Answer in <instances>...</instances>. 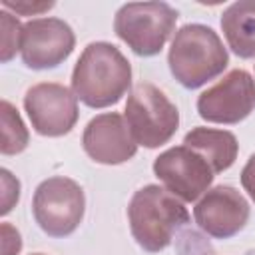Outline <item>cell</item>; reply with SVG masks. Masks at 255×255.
I'll return each instance as SVG.
<instances>
[{"label":"cell","mask_w":255,"mask_h":255,"mask_svg":"<svg viewBox=\"0 0 255 255\" xmlns=\"http://www.w3.org/2000/svg\"><path fill=\"white\" fill-rule=\"evenodd\" d=\"M131 86L128 58L108 42H92L84 48L72 72V92L88 108L118 104Z\"/></svg>","instance_id":"1"},{"label":"cell","mask_w":255,"mask_h":255,"mask_svg":"<svg viewBox=\"0 0 255 255\" xmlns=\"http://www.w3.org/2000/svg\"><path fill=\"white\" fill-rule=\"evenodd\" d=\"M128 219L135 243L147 253H159L189 223V213L179 197L149 183L131 195Z\"/></svg>","instance_id":"2"},{"label":"cell","mask_w":255,"mask_h":255,"mask_svg":"<svg viewBox=\"0 0 255 255\" xmlns=\"http://www.w3.org/2000/svg\"><path fill=\"white\" fill-rule=\"evenodd\" d=\"M167 64L171 76L183 88L195 90L227 68L229 54L221 38L209 26L185 24L171 40Z\"/></svg>","instance_id":"3"},{"label":"cell","mask_w":255,"mask_h":255,"mask_svg":"<svg viewBox=\"0 0 255 255\" xmlns=\"http://www.w3.org/2000/svg\"><path fill=\"white\" fill-rule=\"evenodd\" d=\"M177 10L167 2H128L114 18V32L137 56H155L175 30Z\"/></svg>","instance_id":"4"},{"label":"cell","mask_w":255,"mask_h":255,"mask_svg":"<svg viewBox=\"0 0 255 255\" xmlns=\"http://www.w3.org/2000/svg\"><path fill=\"white\" fill-rule=\"evenodd\" d=\"M124 118L135 143L149 149L167 143L179 126L175 104L149 82H141L131 90Z\"/></svg>","instance_id":"5"},{"label":"cell","mask_w":255,"mask_h":255,"mask_svg":"<svg viewBox=\"0 0 255 255\" xmlns=\"http://www.w3.org/2000/svg\"><path fill=\"white\" fill-rule=\"evenodd\" d=\"M84 189L70 177H48L34 191V219L40 225V229L50 237H66L74 233L84 219Z\"/></svg>","instance_id":"6"},{"label":"cell","mask_w":255,"mask_h":255,"mask_svg":"<svg viewBox=\"0 0 255 255\" xmlns=\"http://www.w3.org/2000/svg\"><path fill=\"white\" fill-rule=\"evenodd\" d=\"M24 110L34 131L46 137L70 133L80 114L76 94L56 82L34 84L24 96Z\"/></svg>","instance_id":"7"},{"label":"cell","mask_w":255,"mask_h":255,"mask_svg":"<svg viewBox=\"0 0 255 255\" xmlns=\"http://www.w3.org/2000/svg\"><path fill=\"white\" fill-rule=\"evenodd\" d=\"M153 173L181 201L199 199L209 191L215 177L207 159L187 145H175L159 153L153 161Z\"/></svg>","instance_id":"8"},{"label":"cell","mask_w":255,"mask_h":255,"mask_svg":"<svg viewBox=\"0 0 255 255\" xmlns=\"http://www.w3.org/2000/svg\"><path fill=\"white\" fill-rule=\"evenodd\" d=\"M255 110V80L247 70H231L197 98V112L211 124H239Z\"/></svg>","instance_id":"9"},{"label":"cell","mask_w":255,"mask_h":255,"mask_svg":"<svg viewBox=\"0 0 255 255\" xmlns=\"http://www.w3.org/2000/svg\"><path fill=\"white\" fill-rule=\"evenodd\" d=\"M76 46L72 28L60 18H36L24 24L20 54L32 70H50L60 66Z\"/></svg>","instance_id":"10"},{"label":"cell","mask_w":255,"mask_h":255,"mask_svg":"<svg viewBox=\"0 0 255 255\" xmlns=\"http://www.w3.org/2000/svg\"><path fill=\"white\" fill-rule=\"evenodd\" d=\"M195 223L213 239H229L237 235L249 219L247 199L231 185H215L201 195L193 207Z\"/></svg>","instance_id":"11"},{"label":"cell","mask_w":255,"mask_h":255,"mask_svg":"<svg viewBox=\"0 0 255 255\" xmlns=\"http://www.w3.org/2000/svg\"><path fill=\"white\" fill-rule=\"evenodd\" d=\"M82 145L94 161L104 165L126 163L137 151V143L129 131L126 118L116 112L92 118L84 129Z\"/></svg>","instance_id":"12"},{"label":"cell","mask_w":255,"mask_h":255,"mask_svg":"<svg viewBox=\"0 0 255 255\" xmlns=\"http://www.w3.org/2000/svg\"><path fill=\"white\" fill-rule=\"evenodd\" d=\"M183 145L201 153L211 165L213 173H221L229 169L235 163L239 151L237 137L227 129H215V128H193L191 131L185 133Z\"/></svg>","instance_id":"13"},{"label":"cell","mask_w":255,"mask_h":255,"mask_svg":"<svg viewBox=\"0 0 255 255\" xmlns=\"http://www.w3.org/2000/svg\"><path fill=\"white\" fill-rule=\"evenodd\" d=\"M221 30L227 46L239 58H255V0H239L221 14Z\"/></svg>","instance_id":"14"},{"label":"cell","mask_w":255,"mask_h":255,"mask_svg":"<svg viewBox=\"0 0 255 255\" xmlns=\"http://www.w3.org/2000/svg\"><path fill=\"white\" fill-rule=\"evenodd\" d=\"M2 143H0V151L4 155H16L20 151H24L28 147V129L18 114V110L8 102L2 100Z\"/></svg>","instance_id":"15"},{"label":"cell","mask_w":255,"mask_h":255,"mask_svg":"<svg viewBox=\"0 0 255 255\" xmlns=\"http://www.w3.org/2000/svg\"><path fill=\"white\" fill-rule=\"evenodd\" d=\"M0 26H2V48H0V60L2 62H10L14 58V54L20 50L22 44V28L20 22L8 14L2 12L0 14Z\"/></svg>","instance_id":"16"},{"label":"cell","mask_w":255,"mask_h":255,"mask_svg":"<svg viewBox=\"0 0 255 255\" xmlns=\"http://www.w3.org/2000/svg\"><path fill=\"white\" fill-rule=\"evenodd\" d=\"M2 215H6L14 203H18V197H20V181L16 177H12V173L8 169H2Z\"/></svg>","instance_id":"17"},{"label":"cell","mask_w":255,"mask_h":255,"mask_svg":"<svg viewBox=\"0 0 255 255\" xmlns=\"http://www.w3.org/2000/svg\"><path fill=\"white\" fill-rule=\"evenodd\" d=\"M4 8L14 10L16 14H24V16H32V14H42L50 8H54V2H30V0H2Z\"/></svg>","instance_id":"18"},{"label":"cell","mask_w":255,"mask_h":255,"mask_svg":"<svg viewBox=\"0 0 255 255\" xmlns=\"http://www.w3.org/2000/svg\"><path fill=\"white\" fill-rule=\"evenodd\" d=\"M20 249H22L20 233L10 223H2V253L4 255H18Z\"/></svg>","instance_id":"19"},{"label":"cell","mask_w":255,"mask_h":255,"mask_svg":"<svg viewBox=\"0 0 255 255\" xmlns=\"http://www.w3.org/2000/svg\"><path fill=\"white\" fill-rule=\"evenodd\" d=\"M241 185H243V189L247 191V195L255 203V153L247 159V163H245V167L241 171Z\"/></svg>","instance_id":"20"},{"label":"cell","mask_w":255,"mask_h":255,"mask_svg":"<svg viewBox=\"0 0 255 255\" xmlns=\"http://www.w3.org/2000/svg\"><path fill=\"white\" fill-rule=\"evenodd\" d=\"M32 255H44V253H32Z\"/></svg>","instance_id":"21"}]
</instances>
